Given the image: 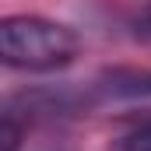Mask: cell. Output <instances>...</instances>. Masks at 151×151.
Returning a JSON list of instances; mask_svg holds the SVG:
<instances>
[{
	"instance_id": "cell-1",
	"label": "cell",
	"mask_w": 151,
	"mask_h": 151,
	"mask_svg": "<svg viewBox=\"0 0 151 151\" xmlns=\"http://www.w3.org/2000/svg\"><path fill=\"white\" fill-rule=\"evenodd\" d=\"M0 56L18 70H60L77 56V35L60 21L14 14L0 21Z\"/></svg>"
},
{
	"instance_id": "cell-2",
	"label": "cell",
	"mask_w": 151,
	"mask_h": 151,
	"mask_svg": "<svg viewBox=\"0 0 151 151\" xmlns=\"http://www.w3.org/2000/svg\"><path fill=\"white\" fill-rule=\"evenodd\" d=\"M109 95H151V74L148 70H113L109 84H106Z\"/></svg>"
},
{
	"instance_id": "cell-3",
	"label": "cell",
	"mask_w": 151,
	"mask_h": 151,
	"mask_svg": "<svg viewBox=\"0 0 151 151\" xmlns=\"http://www.w3.org/2000/svg\"><path fill=\"white\" fill-rule=\"evenodd\" d=\"M109 151H151V123L123 134V137H116L113 144H109Z\"/></svg>"
},
{
	"instance_id": "cell-4",
	"label": "cell",
	"mask_w": 151,
	"mask_h": 151,
	"mask_svg": "<svg viewBox=\"0 0 151 151\" xmlns=\"http://www.w3.org/2000/svg\"><path fill=\"white\" fill-rule=\"evenodd\" d=\"M0 151H18V141H21V127L14 123V116H4V127H0Z\"/></svg>"
},
{
	"instance_id": "cell-5",
	"label": "cell",
	"mask_w": 151,
	"mask_h": 151,
	"mask_svg": "<svg viewBox=\"0 0 151 151\" xmlns=\"http://www.w3.org/2000/svg\"><path fill=\"white\" fill-rule=\"evenodd\" d=\"M148 21H151V11H148Z\"/></svg>"
}]
</instances>
